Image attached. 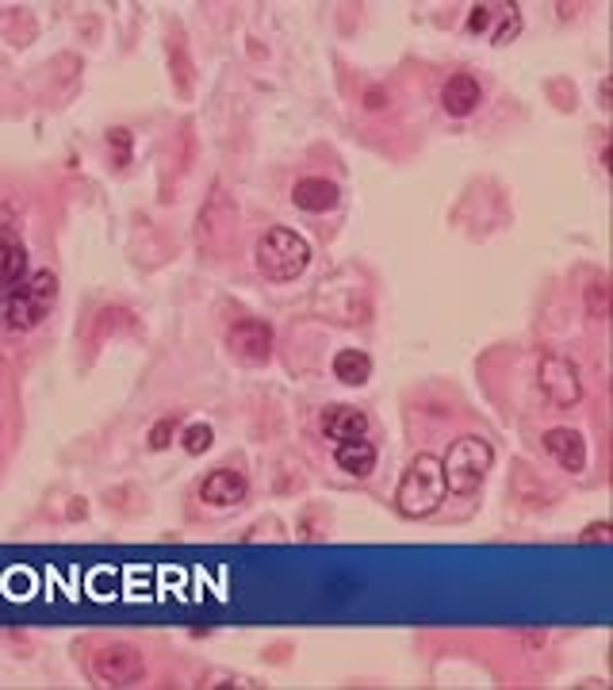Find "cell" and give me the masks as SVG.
I'll list each match as a JSON object with an SVG mask.
<instances>
[{
	"mask_svg": "<svg viewBox=\"0 0 613 690\" xmlns=\"http://www.w3.org/2000/svg\"><path fill=\"white\" fill-rule=\"evenodd\" d=\"M253 265L265 280L273 284H291L307 273L311 265V242L296 234L291 227H268L253 245Z\"/></svg>",
	"mask_w": 613,
	"mask_h": 690,
	"instance_id": "cell-1",
	"label": "cell"
},
{
	"mask_svg": "<svg viewBox=\"0 0 613 690\" xmlns=\"http://www.w3.org/2000/svg\"><path fill=\"white\" fill-rule=\"evenodd\" d=\"M54 299H58V276L50 268H38V273L23 276L20 284L4 288V296H0V319L12 330H35L50 314Z\"/></svg>",
	"mask_w": 613,
	"mask_h": 690,
	"instance_id": "cell-2",
	"label": "cell"
},
{
	"mask_svg": "<svg viewBox=\"0 0 613 690\" xmlns=\"http://www.w3.org/2000/svg\"><path fill=\"white\" fill-rule=\"evenodd\" d=\"M444 472H441V460L433 457V452H418V457L410 460V468H406V475L398 480V491H395V506L403 518H429V514L437 510V506L444 503Z\"/></svg>",
	"mask_w": 613,
	"mask_h": 690,
	"instance_id": "cell-3",
	"label": "cell"
},
{
	"mask_svg": "<svg viewBox=\"0 0 613 690\" xmlns=\"http://www.w3.org/2000/svg\"><path fill=\"white\" fill-rule=\"evenodd\" d=\"M490 464H495V449H490L483 437H472V434L456 437L441 460L444 491H449V495H460V498L475 495V491L483 487V480L490 475Z\"/></svg>",
	"mask_w": 613,
	"mask_h": 690,
	"instance_id": "cell-4",
	"label": "cell"
},
{
	"mask_svg": "<svg viewBox=\"0 0 613 690\" xmlns=\"http://www.w3.org/2000/svg\"><path fill=\"white\" fill-rule=\"evenodd\" d=\"M84 671H89V679H96L100 687H135V682L146 679V659L135 644L104 641L89 652Z\"/></svg>",
	"mask_w": 613,
	"mask_h": 690,
	"instance_id": "cell-5",
	"label": "cell"
},
{
	"mask_svg": "<svg viewBox=\"0 0 613 690\" xmlns=\"http://www.w3.org/2000/svg\"><path fill=\"white\" fill-rule=\"evenodd\" d=\"M536 383H541L544 399L552 406H559V411H571V406L582 403V376L567 357H541Z\"/></svg>",
	"mask_w": 613,
	"mask_h": 690,
	"instance_id": "cell-6",
	"label": "cell"
},
{
	"mask_svg": "<svg viewBox=\"0 0 613 690\" xmlns=\"http://www.w3.org/2000/svg\"><path fill=\"white\" fill-rule=\"evenodd\" d=\"M464 31L467 35L487 38V43H510L521 31V12L510 0H490V4L483 0V4H472V12H467L464 20Z\"/></svg>",
	"mask_w": 613,
	"mask_h": 690,
	"instance_id": "cell-7",
	"label": "cell"
},
{
	"mask_svg": "<svg viewBox=\"0 0 613 690\" xmlns=\"http://www.w3.org/2000/svg\"><path fill=\"white\" fill-rule=\"evenodd\" d=\"M222 342H227L230 357L242 360V365H265V360L273 357L276 334L265 319H238V322H230Z\"/></svg>",
	"mask_w": 613,
	"mask_h": 690,
	"instance_id": "cell-8",
	"label": "cell"
},
{
	"mask_svg": "<svg viewBox=\"0 0 613 690\" xmlns=\"http://www.w3.org/2000/svg\"><path fill=\"white\" fill-rule=\"evenodd\" d=\"M196 495L211 510H234V506H242L250 498V480L238 468H215V472H207L199 480Z\"/></svg>",
	"mask_w": 613,
	"mask_h": 690,
	"instance_id": "cell-9",
	"label": "cell"
},
{
	"mask_svg": "<svg viewBox=\"0 0 613 690\" xmlns=\"http://www.w3.org/2000/svg\"><path fill=\"white\" fill-rule=\"evenodd\" d=\"M319 429H322V437H329L334 445L360 441V437H368V414L360 411V406H349V403L326 406L322 418H319Z\"/></svg>",
	"mask_w": 613,
	"mask_h": 690,
	"instance_id": "cell-10",
	"label": "cell"
},
{
	"mask_svg": "<svg viewBox=\"0 0 613 690\" xmlns=\"http://www.w3.org/2000/svg\"><path fill=\"white\" fill-rule=\"evenodd\" d=\"M544 449H548V457L556 460L564 472H582L587 468V437L579 434V429L571 426H556L544 434Z\"/></svg>",
	"mask_w": 613,
	"mask_h": 690,
	"instance_id": "cell-11",
	"label": "cell"
},
{
	"mask_svg": "<svg viewBox=\"0 0 613 690\" xmlns=\"http://www.w3.org/2000/svg\"><path fill=\"white\" fill-rule=\"evenodd\" d=\"M291 204H296L299 211L326 215L342 204V188H337L334 181H326V176H303V181H296V188H291Z\"/></svg>",
	"mask_w": 613,
	"mask_h": 690,
	"instance_id": "cell-12",
	"label": "cell"
},
{
	"mask_svg": "<svg viewBox=\"0 0 613 690\" xmlns=\"http://www.w3.org/2000/svg\"><path fill=\"white\" fill-rule=\"evenodd\" d=\"M441 104H444V112L449 115H456V119H467V115L475 112V107L483 104V84L475 81L472 73H452L449 81H444V89H441Z\"/></svg>",
	"mask_w": 613,
	"mask_h": 690,
	"instance_id": "cell-13",
	"label": "cell"
},
{
	"mask_svg": "<svg viewBox=\"0 0 613 690\" xmlns=\"http://www.w3.org/2000/svg\"><path fill=\"white\" fill-rule=\"evenodd\" d=\"M27 276V242L12 227H0V288H12Z\"/></svg>",
	"mask_w": 613,
	"mask_h": 690,
	"instance_id": "cell-14",
	"label": "cell"
},
{
	"mask_svg": "<svg viewBox=\"0 0 613 690\" xmlns=\"http://www.w3.org/2000/svg\"><path fill=\"white\" fill-rule=\"evenodd\" d=\"M375 460H380V452H375V445L368 441V437L337 445V468L349 472L352 480H368V475L375 472Z\"/></svg>",
	"mask_w": 613,
	"mask_h": 690,
	"instance_id": "cell-15",
	"label": "cell"
},
{
	"mask_svg": "<svg viewBox=\"0 0 613 690\" xmlns=\"http://www.w3.org/2000/svg\"><path fill=\"white\" fill-rule=\"evenodd\" d=\"M329 368H334V376L345 388H365L368 376H372V357L365 349H342Z\"/></svg>",
	"mask_w": 613,
	"mask_h": 690,
	"instance_id": "cell-16",
	"label": "cell"
},
{
	"mask_svg": "<svg viewBox=\"0 0 613 690\" xmlns=\"http://www.w3.org/2000/svg\"><path fill=\"white\" fill-rule=\"evenodd\" d=\"M169 61H173V84L181 96L192 92V58H188V46L181 50V35L169 38Z\"/></svg>",
	"mask_w": 613,
	"mask_h": 690,
	"instance_id": "cell-17",
	"label": "cell"
},
{
	"mask_svg": "<svg viewBox=\"0 0 613 690\" xmlns=\"http://www.w3.org/2000/svg\"><path fill=\"white\" fill-rule=\"evenodd\" d=\"M176 437H181V445H184L188 457H204V452L215 445V429L207 426V422H192V426H184Z\"/></svg>",
	"mask_w": 613,
	"mask_h": 690,
	"instance_id": "cell-18",
	"label": "cell"
},
{
	"mask_svg": "<svg viewBox=\"0 0 613 690\" xmlns=\"http://www.w3.org/2000/svg\"><path fill=\"white\" fill-rule=\"evenodd\" d=\"M176 434H181V418L176 414H165V418H158L150 426V434H146V445H150L153 452L169 449V445L176 441Z\"/></svg>",
	"mask_w": 613,
	"mask_h": 690,
	"instance_id": "cell-19",
	"label": "cell"
},
{
	"mask_svg": "<svg viewBox=\"0 0 613 690\" xmlns=\"http://www.w3.org/2000/svg\"><path fill=\"white\" fill-rule=\"evenodd\" d=\"M107 146H112V161L115 165H130V158H135V138H130L127 127H112L107 130Z\"/></svg>",
	"mask_w": 613,
	"mask_h": 690,
	"instance_id": "cell-20",
	"label": "cell"
},
{
	"mask_svg": "<svg viewBox=\"0 0 613 690\" xmlns=\"http://www.w3.org/2000/svg\"><path fill=\"white\" fill-rule=\"evenodd\" d=\"M587 307H590V314H594V319H605V314H610V299H605V280H594V284H590Z\"/></svg>",
	"mask_w": 613,
	"mask_h": 690,
	"instance_id": "cell-21",
	"label": "cell"
},
{
	"mask_svg": "<svg viewBox=\"0 0 613 690\" xmlns=\"http://www.w3.org/2000/svg\"><path fill=\"white\" fill-rule=\"evenodd\" d=\"M610 537H613V533H610V521H590V526L579 533V541H582V544H605Z\"/></svg>",
	"mask_w": 613,
	"mask_h": 690,
	"instance_id": "cell-22",
	"label": "cell"
},
{
	"mask_svg": "<svg viewBox=\"0 0 613 690\" xmlns=\"http://www.w3.org/2000/svg\"><path fill=\"white\" fill-rule=\"evenodd\" d=\"M199 687H257L253 679H242V675H207Z\"/></svg>",
	"mask_w": 613,
	"mask_h": 690,
	"instance_id": "cell-23",
	"label": "cell"
},
{
	"mask_svg": "<svg viewBox=\"0 0 613 690\" xmlns=\"http://www.w3.org/2000/svg\"><path fill=\"white\" fill-rule=\"evenodd\" d=\"M598 107H610V81L598 84Z\"/></svg>",
	"mask_w": 613,
	"mask_h": 690,
	"instance_id": "cell-24",
	"label": "cell"
}]
</instances>
